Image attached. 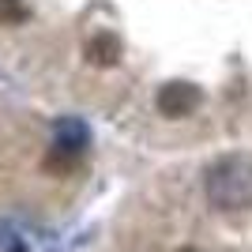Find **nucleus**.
<instances>
[{
  "instance_id": "nucleus-5",
  "label": "nucleus",
  "mask_w": 252,
  "mask_h": 252,
  "mask_svg": "<svg viewBox=\"0 0 252 252\" xmlns=\"http://www.w3.org/2000/svg\"><path fill=\"white\" fill-rule=\"evenodd\" d=\"M27 4L23 0H0V23L4 27H19V23H27Z\"/></svg>"
},
{
  "instance_id": "nucleus-3",
  "label": "nucleus",
  "mask_w": 252,
  "mask_h": 252,
  "mask_svg": "<svg viewBox=\"0 0 252 252\" xmlns=\"http://www.w3.org/2000/svg\"><path fill=\"white\" fill-rule=\"evenodd\" d=\"M87 61L98 64V68L117 64V61H121V42H117L113 34H98V38H91V45H87Z\"/></svg>"
},
{
  "instance_id": "nucleus-4",
  "label": "nucleus",
  "mask_w": 252,
  "mask_h": 252,
  "mask_svg": "<svg viewBox=\"0 0 252 252\" xmlns=\"http://www.w3.org/2000/svg\"><path fill=\"white\" fill-rule=\"evenodd\" d=\"M57 147L79 155V151L87 147V128L79 125V121H61V125H57Z\"/></svg>"
},
{
  "instance_id": "nucleus-1",
  "label": "nucleus",
  "mask_w": 252,
  "mask_h": 252,
  "mask_svg": "<svg viewBox=\"0 0 252 252\" xmlns=\"http://www.w3.org/2000/svg\"><path fill=\"white\" fill-rule=\"evenodd\" d=\"M207 192H211V200L226 211L245 207L252 200V166L249 162H237V158L219 162L207 177Z\"/></svg>"
},
{
  "instance_id": "nucleus-6",
  "label": "nucleus",
  "mask_w": 252,
  "mask_h": 252,
  "mask_svg": "<svg viewBox=\"0 0 252 252\" xmlns=\"http://www.w3.org/2000/svg\"><path fill=\"white\" fill-rule=\"evenodd\" d=\"M181 252H200V249H181Z\"/></svg>"
},
{
  "instance_id": "nucleus-2",
  "label": "nucleus",
  "mask_w": 252,
  "mask_h": 252,
  "mask_svg": "<svg viewBox=\"0 0 252 252\" xmlns=\"http://www.w3.org/2000/svg\"><path fill=\"white\" fill-rule=\"evenodd\" d=\"M200 102H203V94H200V87H192V83H166L158 91V113L169 117V121L189 117Z\"/></svg>"
}]
</instances>
